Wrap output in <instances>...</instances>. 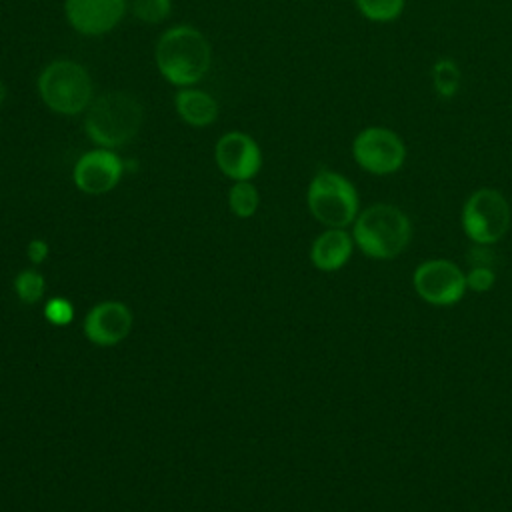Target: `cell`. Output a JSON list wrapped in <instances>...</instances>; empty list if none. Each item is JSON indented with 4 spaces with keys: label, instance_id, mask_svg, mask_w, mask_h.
<instances>
[{
    "label": "cell",
    "instance_id": "1",
    "mask_svg": "<svg viewBox=\"0 0 512 512\" xmlns=\"http://www.w3.org/2000/svg\"><path fill=\"white\" fill-rule=\"evenodd\" d=\"M156 66L174 86L188 88L200 82L212 62L206 36L194 26H172L156 42Z\"/></svg>",
    "mask_w": 512,
    "mask_h": 512
},
{
    "label": "cell",
    "instance_id": "2",
    "mask_svg": "<svg viewBox=\"0 0 512 512\" xmlns=\"http://www.w3.org/2000/svg\"><path fill=\"white\" fill-rule=\"evenodd\" d=\"M142 116V104L134 94L112 90L90 102L84 130L96 146L114 150L128 144L138 134Z\"/></svg>",
    "mask_w": 512,
    "mask_h": 512
},
{
    "label": "cell",
    "instance_id": "3",
    "mask_svg": "<svg viewBox=\"0 0 512 512\" xmlns=\"http://www.w3.org/2000/svg\"><path fill=\"white\" fill-rule=\"evenodd\" d=\"M352 238L366 256L390 260L406 250L412 238V224L398 206L372 204L356 216Z\"/></svg>",
    "mask_w": 512,
    "mask_h": 512
},
{
    "label": "cell",
    "instance_id": "4",
    "mask_svg": "<svg viewBox=\"0 0 512 512\" xmlns=\"http://www.w3.org/2000/svg\"><path fill=\"white\" fill-rule=\"evenodd\" d=\"M40 100L56 114L76 116L88 110L92 98V80L88 70L74 60H54L38 76Z\"/></svg>",
    "mask_w": 512,
    "mask_h": 512
},
{
    "label": "cell",
    "instance_id": "5",
    "mask_svg": "<svg viewBox=\"0 0 512 512\" xmlns=\"http://www.w3.org/2000/svg\"><path fill=\"white\" fill-rule=\"evenodd\" d=\"M306 204L310 214L326 228H346L358 216L354 184L334 170H320L308 184Z\"/></svg>",
    "mask_w": 512,
    "mask_h": 512
},
{
    "label": "cell",
    "instance_id": "6",
    "mask_svg": "<svg viewBox=\"0 0 512 512\" xmlns=\"http://www.w3.org/2000/svg\"><path fill=\"white\" fill-rule=\"evenodd\" d=\"M512 210L502 192L480 188L468 196L462 208V228L476 244H494L508 232Z\"/></svg>",
    "mask_w": 512,
    "mask_h": 512
},
{
    "label": "cell",
    "instance_id": "7",
    "mask_svg": "<svg viewBox=\"0 0 512 512\" xmlns=\"http://www.w3.org/2000/svg\"><path fill=\"white\" fill-rule=\"evenodd\" d=\"M352 156L362 170L384 176L402 168L406 160V146L394 130L368 126L356 134L352 142Z\"/></svg>",
    "mask_w": 512,
    "mask_h": 512
},
{
    "label": "cell",
    "instance_id": "8",
    "mask_svg": "<svg viewBox=\"0 0 512 512\" xmlns=\"http://www.w3.org/2000/svg\"><path fill=\"white\" fill-rule=\"evenodd\" d=\"M134 328V314L122 300H102L94 304L82 320L84 338L98 348H114L124 342Z\"/></svg>",
    "mask_w": 512,
    "mask_h": 512
},
{
    "label": "cell",
    "instance_id": "9",
    "mask_svg": "<svg viewBox=\"0 0 512 512\" xmlns=\"http://www.w3.org/2000/svg\"><path fill=\"white\" fill-rule=\"evenodd\" d=\"M414 288L434 306L456 304L466 292L464 272L450 260H426L414 270Z\"/></svg>",
    "mask_w": 512,
    "mask_h": 512
},
{
    "label": "cell",
    "instance_id": "10",
    "mask_svg": "<svg viewBox=\"0 0 512 512\" xmlns=\"http://www.w3.org/2000/svg\"><path fill=\"white\" fill-rule=\"evenodd\" d=\"M124 176V160L110 148H94L84 152L74 168V186L88 196H102L112 192Z\"/></svg>",
    "mask_w": 512,
    "mask_h": 512
},
{
    "label": "cell",
    "instance_id": "11",
    "mask_svg": "<svg viewBox=\"0 0 512 512\" xmlns=\"http://www.w3.org/2000/svg\"><path fill=\"white\" fill-rule=\"evenodd\" d=\"M214 160L218 170L232 182L252 180L262 168V150L252 136L232 130L216 142Z\"/></svg>",
    "mask_w": 512,
    "mask_h": 512
},
{
    "label": "cell",
    "instance_id": "12",
    "mask_svg": "<svg viewBox=\"0 0 512 512\" xmlns=\"http://www.w3.org/2000/svg\"><path fill=\"white\" fill-rule=\"evenodd\" d=\"M126 12V0H64L68 24L82 36L112 32Z\"/></svg>",
    "mask_w": 512,
    "mask_h": 512
},
{
    "label": "cell",
    "instance_id": "13",
    "mask_svg": "<svg viewBox=\"0 0 512 512\" xmlns=\"http://www.w3.org/2000/svg\"><path fill=\"white\" fill-rule=\"evenodd\" d=\"M352 246L354 238L346 228H326L310 246V262L322 272H336L350 260Z\"/></svg>",
    "mask_w": 512,
    "mask_h": 512
},
{
    "label": "cell",
    "instance_id": "14",
    "mask_svg": "<svg viewBox=\"0 0 512 512\" xmlns=\"http://www.w3.org/2000/svg\"><path fill=\"white\" fill-rule=\"evenodd\" d=\"M174 108L178 116L194 126V128H204L210 126L218 118V104L216 100L198 88H182L176 98H174Z\"/></svg>",
    "mask_w": 512,
    "mask_h": 512
},
{
    "label": "cell",
    "instance_id": "15",
    "mask_svg": "<svg viewBox=\"0 0 512 512\" xmlns=\"http://www.w3.org/2000/svg\"><path fill=\"white\" fill-rule=\"evenodd\" d=\"M12 290L16 294V298L26 304V306H34L40 304L46 296V280L44 274L36 268H22L14 280H12Z\"/></svg>",
    "mask_w": 512,
    "mask_h": 512
},
{
    "label": "cell",
    "instance_id": "16",
    "mask_svg": "<svg viewBox=\"0 0 512 512\" xmlns=\"http://www.w3.org/2000/svg\"><path fill=\"white\" fill-rule=\"evenodd\" d=\"M260 206L258 188L252 180H238L228 190V208L238 218H252Z\"/></svg>",
    "mask_w": 512,
    "mask_h": 512
},
{
    "label": "cell",
    "instance_id": "17",
    "mask_svg": "<svg viewBox=\"0 0 512 512\" xmlns=\"http://www.w3.org/2000/svg\"><path fill=\"white\" fill-rule=\"evenodd\" d=\"M462 72L452 58H440L432 66V84L440 98H454L460 90Z\"/></svg>",
    "mask_w": 512,
    "mask_h": 512
},
{
    "label": "cell",
    "instance_id": "18",
    "mask_svg": "<svg viewBox=\"0 0 512 512\" xmlns=\"http://www.w3.org/2000/svg\"><path fill=\"white\" fill-rule=\"evenodd\" d=\"M406 0H356V8L366 20L392 22L404 10Z\"/></svg>",
    "mask_w": 512,
    "mask_h": 512
},
{
    "label": "cell",
    "instance_id": "19",
    "mask_svg": "<svg viewBox=\"0 0 512 512\" xmlns=\"http://www.w3.org/2000/svg\"><path fill=\"white\" fill-rule=\"evenodd\" d=\"M42 316L50 326L64 328L74 320V304L64 296H52L44 300Z\"/></svg>",
    "mask_w": 512,
    "mask_h": 512
},
{
    "label": "cell",
    "instance_id": "20",
    "mask_svg": "<svg viewBox=\"0 0 512 512\" xmlns=\"http://www.w3.org/2000/svg\"><path fill=\"white\" fill-rule=\"evenodd\" d=\"M134 16L146 24H158L168 18L172 0H134Z\"/></svg>",
    "mask_w": 512,
    "mask_h": 512
},
{
    "label": "cell",
    "instance_id": "21",
    "mask_svg": "<svg viewBox=\"0 0 512 512\" xmlns=\"http://www.w3.org/2000/svg\"><path fill=\"white\" fill-rule=\"evenodd\" d=\"M494 280H496V274L488 266H474L466 274V288L474 292H486L494 286Z\"/></svg>",
    "mask_w": 512,
    "mask_h": 512
},
{
    "label": "cell",
    "instance_id": "22",
    "mask_svg": "<svg viewBox=\"0 0 512 512\" xmlns=\"http://www.w3.org/2000/svg\"><path fill=\"white\" fill-rule=\"evenodd\" d=\"M50 256V244L44 238H32L26 244V260L30 262V266H40L48 260Z\"/></svg>",
    "mask_w": 512,
    "mask_h": 512
},
{
    "label": "cell",
    "instance_id": "23",
    "mask_svg": "<svg viewBox=\"0 0 512 512\" xmlns=\"http://www.w3.org/2000/svg\"><path fill=\"white\" fill-rule=\"evenodd\" d=\"M6 96H8V88H6V84H4V80H2V76H0V108L4 106Z\"/></svg>",
    "mask_w": 512,
    "mask_h": 512
}]
</instances>
